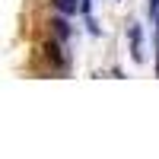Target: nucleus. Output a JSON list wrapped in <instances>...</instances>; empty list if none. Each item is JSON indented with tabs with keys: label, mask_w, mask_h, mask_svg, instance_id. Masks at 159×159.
Segmentation results:
<instances>
[{
	"label": "nucleus",
	"mask_w": 159,
	"mask_h": 159,
	"mask_svg": "<svg viewBox=\"0 0 159 159\" xmlns=\"http://www.w3.org/2000/svg\"><path fill=\"white\" fill-rule=\"evenodd\" d=\"M54 7L64 16H73V13H80V0H54Z\"/></svg>",
	"instance_id": "obj_3"
},
{
	"label": "nucleus",
	"mask_w": 159,
	"mask_h": 159,
	"mask_svg": "<svg viewBox=\"0 0 159 159\" xmlns=\"http://www.w3.org/2000/svg\"><path fill=\"white\" fill-rule=\"evenodd\" d=\"M127 45H130V61L143 64V25L140 22H130L127 25Z\"/></svg>",
	"instance_id": "obj_1"
},
{
	"label": "nucleus",
	"mask_w": 159,
	"mask_h": 159,
	"mask_svg": "<svg viewBox=\"0 0 159 159\" xmlns=\"http://www.w3.org/2000/svg\"><path fill=\"white\" fill-rule=\"evenodd\" d=\"M80 13H83V16H92V0H80Z\"/></svg>",
	"instance_id": "obj_5"
},
{
	"label": "nucleus",
	"mask_w": 159,
	"mask_h": 159,
	"mask_svg": "<svg viewBox=\"0 0 159 159\" xmlns=\"http://www.w3.org/2000/svg\"><path fill=\"white\" fill-rule=\"evenodd\" d=\"M51 25H54V32H57V38H61V42H67V38L73 35V29H70V16H64V13H61V16L51 22Z\"/></svg>",
	"instance_id": "obj_2"
},
{
	"label": "nucleus",
	"mask_w": 159,
	"mask_h": 159,
	"mask_svg": "<svg viewBox=\"0 0 159 159\" xmlns=\"http://www.w3.org/2000/svg\"><path fill=\"white\" fill-rule=\"evenodd\" d=\"M86 32H89V35H96V38L102 35V29H99V22L92 19V16H86Z\"/></svg>",
	"instance_id": "obj_4"
}]
</instances>
